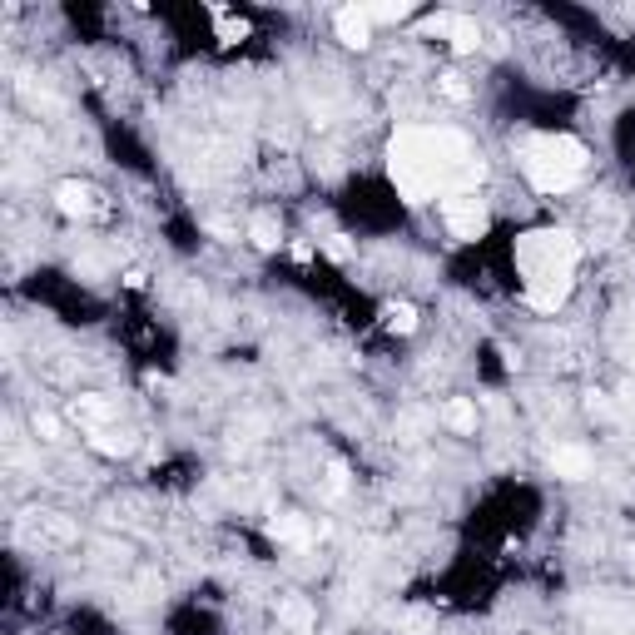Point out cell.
Segmentation results:
<instances>
[{"label": "cell", "mask_w": 635, "mask_h": 635, "mask_svg": "<svg viewBox=\"0 0 635 635\" xmlns=\"http://www.w3.org/2000/svg\"><path fill=\"white\" fill-rule=\"evenodd\" d=\"M249 239H254L263 254H273V249L283 244V224H278L273 214H254V224H249Z\"/></svg>", "instance_id": "cell-10"}, {"label": "cell", "mask_w": 635, "mask_h": 635, "mask_svg": "<svg viewBox=\"0 0 635 635\" xmlns=\"http://www.w3.org/2000/svg\"><path fill=\"white\" fill-rule=\"evenodd\" d=\"M442 422H447V432H457V437H477V422H482L477 397H447Z\"/></svg>", "instance_id": "cell-8"}, {"label": "cell", "mask_w": 635, "mask_h": 635, "mask_svg": "<svg viewBox=\"0 0 635 635\" xmlns=\"http://www.w3.org/2000/svg\"><path fill=\"white\" fill-rule=\"evenodd\" d=\"M368 15H373V25H402L407 15H412V5H368Z\"/></svg>", "instance_id": "cell-12"}, {"label": "cell", "mask_w": 635, "mask_h": 635, "mask_svg": "<svg viewBox=\"0 0 635 635\" xmlns=\"http://www.w3.org/2000/svg\"><path fill=\"white\" fill-rule=\"evenodd\" d=\"M382 328L387 333H417V308L412 303H382Z\"/></svg>", "instance_id": "cell-11"}, {"label": "cell", "mask_w": 635, "mask_h": 635, "mask_svg": "<svg viewBox=\"0 0 635 635\" xmlns=\"http://www.w3.org/2000/svg\"><path fill=\"white\" fill-rule=\"evenodd\" d=\"M511 273L521 288V303L531 313H556L571 303L576 278H581V244L571 229L541 224V229H521L511 244Z\"/></svg>", "instance_id": "cell-2"}, {"label": "cell", "mask_w": 635, "mask_h": 635, "mask_svg": "<svg viewBox=\"0 0 635 635\" xmlns=\"http://www.w3.org/2000/svg\"><path fill=\"white\" fill-rule=\"evenodd\" d=\"M511 159H516L521 179L536 194H571L586 179V169H591V149L576 134H566V129H531V134H521Z\"/></svg>", "instance_id": "cell-3"}, {"label": "cell", "mask_w": 635, "mask_h": 635, "mask_svg": "<svg viewBox=\"0 0 635 635\" xmlns=\"http://www.w3.org/2000/svg\"><path fill=\"white\" fill-rule=\"evenodd\" d=\"M55 204L65 219H90V214H100V189L85 179H65V184H55Z\"/></svg>", "instance_id": "cell-6"}, {"label": "cell", "mask_w": 635, "mask_h": 635, "mask_svg": "<svg viewBox=\"0 0 635 635\" xmlns=\"http://www.w3.org/2000/svg\"><path fill=\"white\" fill-rule=\"evenodd\" d=\"M477 144L452 125H402L387 139V184L407 204H447L482 184Z\"/></svg>", "instance_id": "cell-1"}, {"label": "cell", "mask_w": 635, "mask_h": 635, "mask_svg": "<svg viewBox=\"0 0 635 635\" xmlns=\"http://www.w3.org/2000/svg\"><path fill=\"white\" fill-rule=\"evenodd\" d=\"M308 536H313V526H308L303 516H293V511L273 516V541H283V546H303Z\"/></svg>", "instance_id": "cell-9"}, {"label": "cell", "mask_w": 635, "mask_h": 635, "mask_svg": "<svg viewBox=\"0 0 635 635\" xmlns=\"http://www.w3.org/2000/svg\"><path fill=\"white\" fill-rule=\"evenodd\" d=\"M333 35H338L348 50H368V45H373V15H368V5H343V10L333 15Z\"/></svg>", "instance_id": "cell-5"}, {"label": "cell", "mask_w": 635, "mask_h": 635, "mask_svg": "<svg viewBox=\"0 0 635 635\" xmlns=\"http://www.w3.org/2000/svg\"><path fill=\"white\" fill-rule=\"evenodd\" d=\"M437 214H442V229H447L457 244H477V239L492 229V209H487L482 194H457V199L437 204Z\"/></svg>", "instance_id": "cell-4"}, {"label": "cell", "mask_w": 635, "mask_h": 635, "mask_svg": "<svg viewBox=\"0 0 635 635\" xmlns=\"http://www.w3.org/2000/svg\"><path fill=\"white\" fill-rule=\"evenodd\" d=\"M591 467H596L591 447L566 442V447H556V452H551V477H561V482H581V477H591Z\"/></svg>", "instance_id": "cell-7"}]
</instances>
